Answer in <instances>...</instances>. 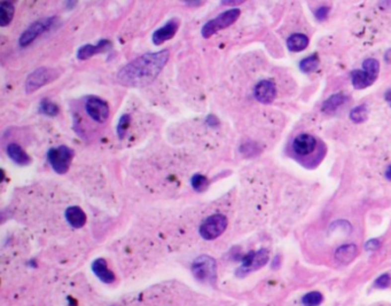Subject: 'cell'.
Segmentation results:
<instances>
[{
	"instance_id": "cell-25",
	"label": "cell",
	"mask_w": 391,
	"mask_h": 306,
	"mask_svg": "<svg viewBox=\"0 0 391 306\" xmlns=\"http://www.w3.org/2000/svg\"><path fill=\"white\" fill-rule=\"evenodd\" d=\"M367 117H368V109L366 104H361V106L356 107L355 109H352L351 113H350V118H351V121L355 123H363L366 121Z\"/></svg>"
},
{
	"instance_id": "cell-29",
	"label": "cell",
	"mask_w": 391,
	"mask_h": 306,
	"mask_svg": "<svg viewBox=\"0 0 391 306\" xmlns=\"http://www.w3.org/2000/svg\"><path fill=\"white\" fill-rule=\"evenodd\" d=\"M390 281H391V279H390L389 275L385 274V275H381V277L375 280L374 286L376 287V288H386V287H388L390 285Z\"/></svg>"
},
{
	"instance_id": "cell-8",
	"label": "cell",
	"mask_w": 391,
	"mask_h": 306,
	"mask_svg": "<svg viewBox=\"0 0 391 306\" xmlns=\"http://www.w3.org/2000/svg\"><path fill=\"white\" fill-rule=\"evenodd\" d=\"M85 109L88 116L99 124L106 123L110 115L109 104L98 96H90L85 102Z\"/></svg>"
},
{
	"instance_id": "cell-16",
	"label": "cell",
	"mask_w": 391,
	"mask_h": 306,
	"mask_svg": "<svg viewBox=\"0 0 391 306\" xmlns=\"http://www.w3.org/2000/svg\"><path fill=\"white\" fill-rule=\"evenodd\" d=\"M92 271L102 282L113 283L115 281V274L108 268L107 262L103 258H98L93 262Z\"/></svg>"
},
{
	"instance_id": "cell-7",
	"label": "cell",
	"mask_w": 391,
	"mask_h": 306,
	"mask_svg": "<svg viewBox=\"0 0 391 306\" xmlns=\"http://www.w3.org/2000/svg\"><path fill=\"white\" fill-rule=\"evenodd\" d=\"M227 218L222 214L212 215L208 217L200 226V235L204 240L211 241L217 238L218 236L225 232L227 227Z\"/></svg>"
},
{
	"instance_id": "cell-14",
	"label": "cell",
	"mask_w": 391,
	"mask_h": 306,
	"mask_svg": "<svg viewBox=\"0 0 391 306\" xmlns=\"http://www.w3.org/2000/svg\"><path fill=\"white\" fill-rule=\"evenodd\" d=\"M66 219L68 224L74 229H80L86 223V215H85L84 210L77 205L74 207H69L65 212Z\"/></svg>"
},
{
	"instance_id": "cell-32",
	"label": "cell",
	"mask_w": 391,
	"mask_h": 306,
	"mask_svg": "<svg viewBox=\"0 0 391 306\" xmlns=\"http://www.w3.org/2000/svg\"><path fill=\"white\" fill-rule=\"evenodd\" d=\"M385 60H386V62L388 63V65H391V48H390V50L387 51V53L385 55Z\"/></svg>"
},
{
	"instance_id": "cell-4",
	"label": "cell",
	"mask_w": 391,
	"mask_h": 306,
	"mask_svg": "<svg viewBox=\"0 0 391 306\" xmlns=\"http://www.w3.org/2000/svg\"><path fill=\"white\" fill-rule=\"evenodd\" d=\"M192 272L199 281L214 285L216 277H217L216 260L212 257L207 255L197 257L192 264Z\"/></svg>"
},
{
	"instance_id": "cell-34",
	"label": "cell",
	"mask_w": 391,
	"mask_h": 306,
	"mask_svg": "<svg viewBox=\"0 0 391 306\" xmlns=\"http://www.w3.org/2000/svg\"><path fill=\"white\" fill-rule=\"evenodd\" d=\"M386 178L388 179V180H391V165L388 166V169L386 170Z\"/></svg>"
},
{
	"instance_id": "cell-1",
	"label": "cell",
	"mask_w": 391,
	"mask_h": 306,
	"mask_svg": "<svg viewBox=\"0 0 391 306\" xmlns=\"http://www.w3.org/2000/svg\"><path fill=\"white\" fill-rule=\"evenodd\" d=\"M169 59V50L143 54L123 67L117 73V81L129 87L147 86L157 78Z\"/></svg>"
},
{
	"instance_id": "cell-18",
	"label": "cell",
	"mask_w": 391,
	"mask_h": 306,
	"mask_svg": "<svg viewBox=\"0 0 391 306\" xmlns=\"http://www.w3.org/2000/svg\"><path fill=\"white\" fill-rule=\"evenodd\" d=\"M358 255V248L355 244H344L335 251V258L342 264H349Z\"/></svg>"
},
{
	"instance_id": "cell-12",
	"label": "cell",
	"mask_w": 391,
	"mask_h": 306,
	"mask_svg": "<svg viewBox=\"0 0 391 306\" xmlns=\"http://www.w3.org/2000/svg\"><path fill=\"white\" fill-rule=\"evenodd\" d=\"M254 95L257 101L260 103H271L273 102L275 95H277V88L272 81L262 80L255 86Z\"/></svg>"
},
{
	"instance_id": "cell-36",
	"label": "cell",
	"mask_w": 391,
	"mask_h": 306,
	"mask_svg": "<svg viewBox=\"0 0 391 306\" xmlns=\"http://www.w3.org/2000/svg\"><path fill=\"white\" fill-rule=\"evenodd\" d=\"M223 3H225V5H237V3H241V1H224Z\"/></svg>"
},
{
	"instance_id": "cell-6",
	"label": "cell",
	"mask_w": 391,
	"mask_h": 306,
	"mask_svg": "<svg viewBox=\"0 0 391 306\" xmlns=\"http://www.w3.org/2000/svg\"><path fill=\"white\" fill-rule=\"evenodd\" d=\"M57 20H58L57 17L52 16V17L40 18V20L33 22L32 24L29 25V27L24 30L23 33L20 36V38H18V44H20V46L21 47L29 46V45L35 42L39 36H42L43 33H45L53 27L54 22Z\"/></svg>"
},
{
	"instance_id": "cell-15",
	"label": "cell",
	"mask_w": 391,
	"mask_h": 306,
	"mask_svg": "<svg viewBox=\"0 0 391 306\" xmlns=\"http://www.w3.org/2000/svg\"><path fill=\"white\" fill-rule=\"evenodd\" d=\"M7 155L14 163L21 166H27L31 163V157L23 148L17 144H10L7 147Z\"/></svg>"
},
{
	"instance_id": "cell-19",
	"label": "cell",
	"mask_w": 391,
	"mask_h": 306,
	"mask_svg": "<svg viewBox=\"0 0 391 306\" xmlns=\"http://www.w3.org/2000/svg\"><path fill=\"white\" fill-rule=\"evenodd\" d=\"M348 96L343 94V93H336V94L331 95L330 98L327 99L326 101L322 103L321 109L327 114H333L341 106H343V104L348 101Z\"/></svg>"
},
{
	"instance_id": "cell-5",
	"label": "cell",
	"mask_w": 391,
	"mask_h": 306,
	"mask_svg": "<svg viewBox=\"0 0 391 306\" xmlns=\"http://www.w3.org/2000/svg\"><path fill=\"white\" fill-rule=\"evenodd\" d=\"M75 153L67 146L53 147L47 152V160L59 174H65L69 171Z\"/></svg>"
},
{
	"instance_id": "cell-23",
	"label": "cell",
	"mask_w": 391,
	"mask_h": 306,
	"mask_svg": "<svg viewBox=\"0 0 391 306\" xmlns=\"http://www.w3.org/2000/svg\"><path fill=\"white\" fill-rule=\"evenodd\" d=\"M191 184H192L193 189H194L195 192L202 193V192H206L207 188L209 187L210 182H209V179H208L206 175L196 173L192 177Z\"/></svg>"
},
{
	"instance_id": "cell-24",
	"label": "cell",
	"mask_w": 391,
	"mask_h": 306,
	"mask_svg": "<svg viewBox=\"0 0 391 306\" xmlns=\"http://www.w3.org/2000/svg\"><path fill=\"white\" fill-rule=\"evenodd\" d=\"M40 111L43 114L47 115V116H57L60 111V108L58 107V104H55L53 101H51L50 99H43L42 102H40Z\"/></svg>"
},
{
	"instance_id": "cell-33",
	"label": "cell",
	"mask_w": 391,
	"mask_h": 306,
	"mask_svg": "<svg viewBox=\"0 0 391 306\" xmlns=\"http://www.w3.org/2000/svg\"><path fill=\"white\" fill-rule=\"evenodd\" d=\"M187 5H191V6H201L203 5L202 1H186Z\"/></svg>"
},
{
	"instance_id": "cell-9",
	"label": "cell",
	"mask_w": 391,
	"mask_h": 306,
	"mask_svg": "<svg viewBox=\"0 0 391 306\" xmlns=\"http://www.w3.org/2000/svg\"><path fill=\"white\" fill-rule=\"evenodd\" d=\"M267 260H269V250L260 249L257 252H249L243 258V263L237 273L247 274L249 272L258 270L267 263Z\"/></svg>"
},
{
	"instance_id": "cell-3",
	"label": "cell",
	"mask_w": 391,
	"mask_h": 306,
	"mask_svg": "<svg viewBox=\"0 0 391 306\" xmlns=\"http://www.w3.org/2000/svg\"><path fill=\"white\" fill-rule=\"evenodd\" d=\"M61 72L54 68H48V67H40L29 75L27 80H25V92L28 94H31L32 92L37 89L42 88L45 85L51 84L52 81L58 79L60 77Z\"/></svg>"
},
{
	"instance_id": "cell-17",
	"label": "cell",
	"mask_w": 391,
	"mask_h": 306,
	"mask_svg": "<svg viewBox=\"0 0 391 306\" xmlns=\"http://www.w3.org/2000/svg\"><path fill=\"white\" fill-rule=\"evenodd\" d=\"M376 78L374 76H372L371 74H368L365 70H353L351 73V83L353 85V87L357 89H363L366 88L372 85L375 81Z\"/></svg>"
},
{
	"instance_id": "cell-35",
	"label": "cell",
	"mask_w": 391,
	"mask_h": 306,
	"mask_svg": "<svg viewBox=\"0 0 391 306\" xmlns=\"http://www.w3.org/2000/svg\"><path fill=\"white\" fill-rule=\"evenodd\" d=\"M386 100L388 101V103L391 106V89L386 93Z\"/></svg>"
},
{
	"instance_id": "cell-27",
	"label": "cell",
	"mask_w": 391,
	"mask_h": 306,
	"mask_svg": "<svg viewBox=\"0 0 391 306\" xmlns=\"http://www.w3.org/2000/svg\"><path fill=\"white\" fill-rule=\"evenodd\" d=\"M322 302V295L318 292H312L307 295H304V297L302 298V303L305 306H316Z\"/></svg>"
},
{
	"instance_id": "cell-30",
	"label": "cell",
	"mask_w": 391,
	"mask_h": 306,
	"mask_svg": "<svg viewBox=\"0 0 391 306\" xmlns=\"http://www.w3.org/2000/svg\"><path fill=\"white\" fill-rule=\"evenodd\" d=\"M329 10H330L329 7H326V6L320 7V8L316 9V12H315V17L318 18L319 21H323L327 16H328Z\"/></svg>"
},
{
	"instance_id": "cell-2",
	"label": "cell",
	"mask_w": 391,
	"mask_h": 306,
	"mask_svg": "<svg viewBox=\"0 0 391 306\" xmlns=\"http://www.w3.org/2000/svg\"><path fill=\"white\" fill-rule=\"evenodd\" d=\"M240 9L239 8H231L227 9L222 14H219L218 16H216L212 20H209L206 24L203 25L201 29V35L203 38H210L211 36H214L216 32H218L219 30H223L230 25H232L240 16Z\"/></svg>"
},
{
	"instance_id": "cell-10",
	"label": "cell",
	"mask_w": 391,
	"mask_h": 306,
	"mask_svg": "<svg viewBox=\"0 0 391 306\" xmlns=\"http://www.w3.org/2000/svg\"><path fill=\"white\" fill-rule=\"evenodd\" d=\"M178 29H179V21L178 18H171L169 22L161 27L153 33V43L154 45H162L163 43L170 40L176 35Z\"/></svg>"
},
{
	"instance_id": "cell-13",
	"label": "cell",
	"mask_w": 391,
	"mask_h": 306,
	"mask_svg": "<svg viewBox=\"0 0 391 306\" xmlns=\"http://www.w3.org/2000/svg\"><path fill=\"white\" fill-rule=\"evenodd\" d=\"M111 47V43L108 39H102L96 45L86 44L84 46L79 47V50L77 52V58L79 60H87L92 57H94L95 54L103 53L109 50Z\"/></svg>"
},
{
	"instance_id": "cell-26",
	"label": "cell",
	"mask_w": 391,
	"mask_h": 306,
	"mask_svg": "<svg viewBox=\"0 0 391 306\" xmlns=\"http://www.w3.org/2000/svg\"><path fill=\"white\" fill-rule=\"evenodd\" d=\"M130 122H131V116L128 114H124L122 115V117L120 118V121H118V124H117V136L120 139H124L126 132H128L129 130V126H130Z\"/></svg>"
},
{
	"instance_id": "cell-21",
	"label": "cell",
	"mask_w": 391,
	"mask_h": 306,
	"mask_svg": "<svg viewBox=\"0 0 391 306\" xmlns=\"http://www.w3.org/2000/svg\"><path fill=\"white\" fill-rule=\"evenodd\" d=\"M14 14H15V8L12 2L1 1L0 3V25L6 27L12 22Z\"/></svg>"
},
{
	"instance_id": "cell-28",
	"label": "cell",
	"mask_w": 391,
	"mask_h": 306,
	"mask_svg": "<svg viewBox=\"0 0 391 306\" xmlns=\"http://www.w3.org/2000/svg\"><path fill=\"white\" fill-rule=\"evenodd\" d=\"M363 69L368 74H371L372 76L378 78V75L380 72V63L378 60L375 59H367L363 62Z\"/></svg>"
},
{
	"instance_id": "cell-11",
	"label": "cell",
	"mask_w": 391,
	"mask_h": 306,
	"mask_svg": "<svg viewBox=\"0 0 391 306\" xmlns=\"http://www.w3.org/2000/svg\"><path fill=\"white\" fill-rule=\"evenodd\" d=\"M316 147V140L313 136L307 133H302L297 136L293 141V149L297 155L307 156L314 152Z\"/></svg>"
},
{
	"instance_id": "cell-20",
	"label": "cell",
	"mask_w": 391,
	"mask_h": 306,
	"mask_svg": "<svg viewBox=\"0 0 391 306\" xmlns=\"http://www.w3.org/2000/svg\"><path fill=\"white\" fill-rule=\"evenodd\" d=\"M309 45V38L303 33H294L287 40V47L292 52H301Z\"/></svg>"
},
{
	"instance_id": "cell-22",
	"label": "cell",
	"mask_w": 391,
	"mask_h": 306,
	"mask_svg": "<svg viewBox=\"0 0 391 306\" xmlns=\"http://www.w3.org/2000/svg\"><path fill=\"white\" fill-rule=\"evenodd\" d=\"M319 66V58L316 54L311 55V57L305 58L300 62V69L305 74L313 73Z\"/></svg>"
},
{
	"instance_id": "cell-31",
	"label": "cell",
	"mask_w": 391,
	"mask_h": 306,
	"mask_svg": "<svg viewBox=\"0 0 391 306\" xmlns=\"http://www.w3.org/2000/svg\"><path fill=\"white\" fill-rule=\"evenodd\" d=\"M380 245V241L378 240V238H373V240H371V241H368L367 243H366V249H368V250H371V249H376L378 248Z\"/></svg>"
}]
</instances>
